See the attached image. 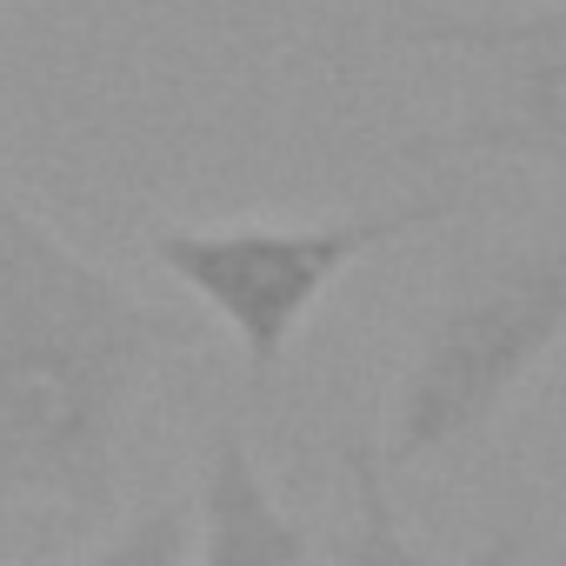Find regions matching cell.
Wrapping results in <instances>:
<instances>
[{
    "label": "cell",
    "mask_w": 566,
    "mask_h": 566,
    "mask_svg": "<svg viewBox=\"0 0 566 566\" xmlns=\"http://www.w3.org/2000/svg\"><path fill=\"white\" fill-rule=\"evenodd\" d=\"M460 213V193H407L334 220H233V227H154L147 253L187 301H200L240 347L247 380L266 387L327 301V287L367 253L427 233Z\"/></svg>",
    "instance_id": "3"
},
{
    "label": "cell",
    "mask_w": 566,
    "mask_h": 566,
    "mask_svg": "<svg viewBox=\"0 0 566 566\" xmlns=\"http://www.w3.org/2000/svg\"><path fill=\"white\" fill-rule=\"evenodd\" d=\"M180 327L0 187V520H101Z\"/></svg>",
    "instance_id": "1"
},
{
    "label": "cell",
    "mask_w": 566,
    "mask_h": 566,
    "mask_svg": "<svg viewBox=\"0 0 566 566\" xmlns=\"http://www.w3.org/2000/svg\"><path fill=\"white\" fill-rule=\"evenodd\" d=\"M340 473H347V533H340V566H433L427 546L413 539V526L400 520L387 460L374 440H347L340 447Z\"/></svg>",
    "instance_id": "6"
},
{
    "label": "cell",
    "mask_w": 566,
    "mask_h": 566,
    "mask_svg": "<svg viewBox=\"0 0 566 566\" xmlns=\"http://www.w3.org/2000/svg\"><path fill=\"white\" fill-rule=\"evenodd\" d=\"M187 553H193V513L187 506H147V513H127L74 566H187Z\"/></svg>",
    "instance_id": "7"
},
{
    "label": "cell",
    "mask_w": 566,
    "mask_h": 566,
    "mask_svg": "<svg viewBox=\"0 0 566 566\" xmlns=\"http://www.w3.org/2000/svg\"><path fill=\"white\" fill-rule=\"evenodd\" d=\"M407 48H440L480 67L467 114L407 147L413 160L500 154L566 174V0L520 14H433L407 28Z\"/></svg>",
    "instance_id": "4"
},
{
    "label": "cell",
    "mask_w": 566,
    "mask_h": 566,
    "mask_svg": "<svg viewBox=\"0 0 566 566\" xmlns=\"http://www.w3.org/2000/svg\"><path fill=\"white\" fill-rule=\"evenodd\" d=\"M307 526L273 500L247 433L220 420L200 453L193 493V566H307Z\"/></svg>",
    "instance_id": "5"
},
{
    "label": "cell",
    "mask_w": 566,
    "mask_h": 566,
    "mask_svg": "<svg viewBox=\"0 0 566 566\" xmlns=\"http://www.w3.org/2000/svg\"><path fill=\"white\" fill-rule=\"evenodd\" d=\"M566 340V227L526 240L433 307L394 387L387 467H427L500 420L520 380Z\"/></svg>",
    "instance_id": "2"
}]
</instances>
